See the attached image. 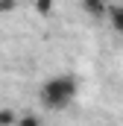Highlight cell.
Segmentation results:
<instances>
[{
  "label": "cell",
  "mask_w": 123,
  "mask_h": 126,
  "mask_svg": "<svg viewBox=\"0 0 123 126\" xmlns=\"http://www.w3.org/2000/svg\"><path fill=\"white\" fill-rule=\"evenodd\" d=\"M79 91V82L70 76V73H62V76H53L41 85V103L53 111H59L64 106H70V100Z\"/></svg>",
  "instance_id": "1"
},
{
  "label": "cell",
  "mask_w": 123,
  "mask_h": 126,
  "mask_svg": "<svg viewBox=\"0 0 123 126\" xmlns=\"http://www.w3.org/2000/svg\"><path fill=\"white\" fill-rule=\"evenodd\" d=\"M108 24L114 27V32H120L123 35V6H108Z\"/></svg>",
  "instance_id": "2"
},
{
  "label": "cell",
  "mask_w": 123,
  "mask_h": 126,
  "mask_svg": "<svg viewBox=\"0 0 123 126\" xmlns=\"http://www.w3.org/2000/svg\"><path fill=\"white\" fill-rule=\"evenodd\" d=\"M82 9H85L88 15H94V18H103V15L108 12V6H106V3H100V0H85V3H82Z\"/></svg>",
  "instance_id": "3"
},
{
  "label": "cell",
  "mask_w": 123,
  "mask_h": 126,
  "mask_svg": "<svg viewBox=\"0 0 123 126\" xmlns=\"http://www.w3.org/2000/svg\"><path fill=\"white\" fill-rule=\"evenodd\" d=\"M18 123V114L12 109H0V126H15Z\"/></svg>",
  "instance_id": "4"
},
{
  "label": "cell",
  "mask_w": 123,
  "mask_h": 126,
  "mask_svg": "<svg viewBox=\"0 0 123 126\" xmlns=\"http://www.w3.org/2000/svg\"><path fill=\"white\" fill-rule=\"evenodd\" d=\"M18 126H41V117H35V114H21V117H18Z\"/></svg>",
  "instance_id": "5"
},
{
  "label": "cell",
  "mask_w": 123,
  "mask_h": 126,
  "mask_svg": "<svg viewBox=\"0 0 123 126\" xmlns=\"http://www.w3.org/2000/svg\"><path fill=\"white\" fill-rule=\"evenodd\" d=\"M32 9H35L38 15H50V12H53V3H47V0H41V3H35Z\"/></svg>",
  "instance_id": "6"
},
{
  "label": "cell",
  "mask_w": 123,
  "mask_h": 126,
  "mask_svg": "<svg viewBox=\"0 0 123 126\" xmlns=\"http://www.w3.org/2000/svg\"><path fill=\"white\" fill-rule=\"evenodd\" d=\"M12 9H15L12 0H3V3H0V12H12Z\"/></svg>",
  "instance_id": "7"
}]
</instances>
